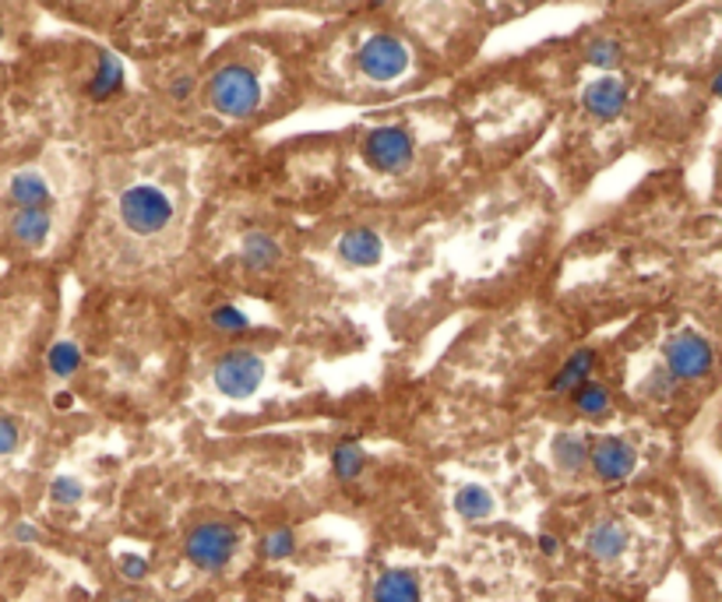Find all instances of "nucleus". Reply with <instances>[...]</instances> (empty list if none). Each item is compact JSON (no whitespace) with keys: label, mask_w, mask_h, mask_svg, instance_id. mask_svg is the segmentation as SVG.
Listing matches in <instances>:
<instances>
[{"label":"nucleus","mask_w":722,"mask_h":602,"mask_svg":"<svg viewBox=\"0 0 722 602\" xmlns=\"http://www.w3.org/2000/svg\"><path fill=\"white\" fill-rule=\"evenodd\" d=\"M110 602H135V599H110Z\"/></svg>","instance_id":"nucleus-31"},{"label":"nucleus","mask_w":722,"mask_h":602,"mask_svg":"<svg viewBox=\"0 0 722 602\" xmlns=\"http://www.w3.org/2000/svg\"><path fill=\"white\" fill-rule=\"evenodd\" d=\"M237 546H240V532L226 525V522H201L187 532V543H184V553L187 561L195 564L198 571L205 574H219L233 564V556H237Z\"/></svg>","instance_id":"nucleus-5"},{"label":"nucleus","mask_w":722,"mask_h":602,"mask_svg":"<svg viewBox=\"0 0 722 602\" xmlns=\"http://www.w3.org/2000/svg\"><path fill=\"white\" fill-rule=\"evenodd\" d=\"M592 367H596V353L592 349H575L567 356V363L557 371V377L550 381V392H557V395H575L582 384L589 381Z\"/></svg>","instance_id":"nucleus-16"},{"label":"nucleus","mask_w":722,"mask_h":602,"mask_svg":"<svg viewBox=\"0 0 722 602\" xmlns=\"http://www.w3.org/2000/svg\"><path fill=\"white\" fill-rule=\"evenodd\" d=\"M117 568H120V574L127 578V582H145V578H148V561L141 553H120Z\"/></svg>","instance_id":"nucleus-24"},{"label":"nucleus","mask_w":722,"mask_h":602,"mask_svg":"<svg viewBox=\"0 0 722 602\" xmlns=\"http://www.w3.org/2000/svg\"><path fill=\"white\" fill-rule=\"evenodd\" d=\"M211 325H216L219 332H240V328H247V317L237 307H219L216 314H211Z\"/></svg>","instance_id":"nucleus-25"},{"label":"nucleus","mask_w":722,"mask_h":602,"mask_svg":"<svg viewBox=\"0 0 722 602\" xmlns=\"http://www.w3.org/2000/svg\"><path fill=\"white\" fill-rule=\"evenodd\" d=\"M550 458H554V468L561 472V476H578L589 462L585 434H578V430H564V434H557L554 444H550Z\"/></svg>","instance_id":"nucleus-14"},{"label":"nucleus","mask_w":722,"mask_h":602,"mask_svg":"<svg viewBox=\"0 0 722 602\" xmlns=\"http://www.w3.org/2000/svg\"><path fill=\"white\" fill-rule=\"evenodd\" d=\"M582 106L592 120H617L627 110V81L617 75H600L585 81L582 89Z\"/></svg>","instance_id":"nucleus-9"},{"label":"nucleus","mask_w":722,"mask_h":602,"mask_svg":"<svg viewBox=\"0 0 722 602\" xmlns=\"http://www.w3.org/2000/svg\"><path fill=\"white\" fill-rule=\"evenodd\" d=\"M676 384H681V381H676L666 367H655V371L649 374V381H645V395H652V398H666V395L676 388Z\"/></svg>","instance_id":"nucleus-23"},{"label":"nucleus","mask_w":722,"mask_h":602,"mask_svg":"<svg viewBox=\"0 0 722 602\" xmlns=\"http://www.w3.org/2000/svg\"><path fill=\"white\" fill-rule=\"evenodd\" d=\"M335 254L349 268H374L385 261V240L367 226H353L335 240Z\"/></svg>","instance_id":"nucleus-10"},{"label":"nucleus","mask_w":722,"mask_h":602,"mask_svg":"<svg viewBox=\"0 0 722 602\" xmlns=\"http://www.w3.org/2000/svg\"><path fill=\"white\" fill-rule=\"evenodd\" d=\"M367 465V455H364V447L346 441V444H338L332 451V472H335V480H343V483H353L359 480V472H364Z\"/></svg>","instance_id":"nucleus-17"},{"label":"nucleus","mask_w":722,"mask_h":602,"mask_svg":"<svg viewBox=\"0 0 722 602\" xmlns=\"http://www.w3.org/2000/svg\"><path fill=\"white\" fill-rule=\"evenodd\" d=\"M359 152H364V162L374 174L398 177V174H406L416 159V135L402 120L374 124L359 135Z\"/></svg>","instance_id":"nucleus-4"},{"label":"nucleus","mask_w":722,"mask_h":602,"mask_svg":"<svg viewBox=\"0 0 722 602\" xmlns=\"http://www.w3.org/2000/svg\"><path fill=\"white\" fill-rule=\"evenodd\" d=\"M201 102L211 117L250 120L265 106V81L258 60L244 53L219 60L201 81Z\"/></svg>","instance_id":"nucleus-1"},{"label":"nucleus","mask_w":722,"mask_h":602,"mask_svg":"<svg viewBox=\"0 0 722 602\" xmlns=\"http://www.w3.org/2000/svg\"><path fill=\"white\" fill-rule=\"evenodd\" d=\"M75 367H78V349L71 346V342H60V346H53V353H50V371H53V377H71L75 374Z\"/></svg>","instance_id":"nucleus-22"},{"label":"nucleus","mask_w":722,"mask_h":602,"mask_svg":"<svg viewBox=\"0 0 722 602\" xmlns=\"http://www.w3.org/2000/svg\"><path fill=\"white\" fill-rule=\"evenodd\" d=\"M8 89H11V68H8L4 60H0V102H4Z\"/></svg>","instance_id":"nucleus-27"},{"label":"nucleus","mask_w":722,"mask_h":602,"mask_svg":"<svg viewBox=\"0 0 722 602\" xmlns=\"http://www.w3.org/2000/svg\"><path fill=\"white\" fill-rule=\"evenodd\" d=\"M712 346L698 332H681L663 346V367L676 381H702L712 371Z\"/></svg>","instance_id":"nucleus-7"},{"label":"nucleus","mask_w":722,"mask_h":602,"mask_svg":"<svg viewBox=\"0 0 722 602\" xmlns=\"http://www.w3.org/2000/svg\"><path fill=\"white\" fill-rule=\"evenodd\" d=\"M452 504L458 511V519H465V522H486V519H494V514H497V497L483 483L458 486Z\"/></svg>","instance_id":"nucleus-15"},{"label":"nucleus","mask_w":722,"mask_h":602,"mask_svg":"<svg viewBox=\"0 0 722 602\" xmlns=\"http://www.w3.org/2000/svg\"><path fill=\"white\" fill-rule=\"evenodd\" d=\"M177 215H180L177 195L152 177L131 180L117 190V219L127 233L138 236V240L162 236L169 226L177 223Z\"/></svg>","instance_id":"nucleus-3"},{"label":"nucleus","mask_w":722,"mask_h":602,"mask_svg":"<svg viewBox=\"0 0 722 602\" xmlns=\"http://www.w3.org/2000/svg\"><path fill=\"white\" fill-rule=\"evenodd\" d=\"M283 261V247L268 229H250L240 240V265L250 275H265Z\"/></svg>","instance_id":"nucleus-12"},{"label":"nucleus","mask_w":722,"mask_h":602,"mask_svg":"<svg viewBox=\"0 0 722 602\" xmlns=\"http://www.w3.org/2000/svg\"><path fill=\"white\" fill-rule=\"evenodd\" d=\"M349 71L367 89H395V85L413 78L416 50L395 29H370L356 42V50L349 57Z\"/></svg>","instance_id":"nucleus-2"},{"label":"nucleus","mask_w":722,"mask_h":602,"mask_svg":"<svg viewBox=\"0 0 722 602\" xmlns=\"http://www.w3.org/2000/svg\"><path fill=\"white\" fill-rule=\"evenodd\" d=\"M296 550V532L293 529H271L261 540V556L265 561H286Z\"/></svg>","instance_id":"nucleus-21"},{"label":"nucleus","mask_w":722,"mask_h":602,"mask_svg":"<svg viewBox=\"0 0 722 602\" xmlns=\"http://www.w3.org/2000/svg\"><path fill=\"white\" fill-rule=\"evenodd\" d=\"M265 381V356L254 349H229L211 367V384L226 398H250Z\"/></svg>","instance_id":"nucleus-6"},{"label":"nucleus","mask_w":722,"mask_h":602,"mask_svg":"<svg viewBox=\"0 0 722 602\" xmlns=\"http://www.w3.org/2000/svg\"><path fill=\"white\" fill-rule=\"evenodd\" d=\"M712 92L722 99V71H719V75H715V81H712Z\"/></svg>","instance_id":"nucleus-29"},{"label":"nucleus","mask_w":722,"mask_h":602,"mask_svg":"<svg viewBox=\"0 0 722 602\" xmlns=\"http://www.w3.org/2000/svg\"><path fill=\"white\" fill-rule=\"evenodd\" d=\"M198 4H201V8H211V11H226L233 0H198Z\"/></svg>","instance_id":"nucleus-28"},{"label":"nucleus","mask_w":722,"mask_h":602,"mask_svg":"<svg viewBox=\"0 0 722 602\" xmlns=\"http://www.w3.org/2000/svg\"><path fill=\"white\" fill-rule=\"evenodd\" d=\"M634 465H639V451L627 437H600L589 444V468L600 483H624Z\"/></svg>","instance_id":"nucleus-8"},{"label":"nucleus","mask_w":722,"mask_h":602,"mask_svg":"<svg viewBox=\"0 0 722 602\" xmlns=\"http://www.w3.org/2000/svg\"><path fill=\"white\" fill-rule=\"evenodd\" d=\"M47 497H50L53 507H75L85 497V486L75 476H57V480H50Z\"/></svg>","instance_id":"nucleus-20"},{"label":"nucleus","mask_w":722,"mask_h":602,"mask_svg":"<svg viewBox=\"0 0 722 602\" xmlns=\"http://www.w3.org/2000/svg\"><path fill=\"white\" fill-rule=\"evenodd\" d=\"M585 60H589V68H596V71H613V68H621L624 47L613 36H596V39H589Z\"/></svg>","instance_id":"nucleus-18"},{"label":"nucleus","mask_w":722,"mask_h":602,"mask_svg":"<svg viewBox=\"0 0 722 602\" xmlns=\"http://www.w3.org/2000/svg\"><path fill=\"white\" fill-rule=\"evenodd\" d=\"M631 550V529L617 519H603L585 532V553L600 564H617Z\"/></svg>","instance_id":"nucleus-11"},{"label":"nucleus","mask_w":722,"mask_h":602,"mask_svg":"<svg viewBox=\"0 0 722 602\" xmlns=\"http://www.w3.org/2000/svg\"><path fill=\"white\" fill-rule=\"evenodd\" d=\"M575 405H578V413H585V416H603L610 408V395H606L603 384L585 381L582 388L575 392Z\"/></svg>","instance_id":"nucleus-19"},{"label":"nucleus","mask_w":722,"mask_h":602,"mask_svg":"<svg viewBox=\"0 0 722 602\" xmlns=\"http://www.w3.org/2000/svg\"><path fill=\"white\" fill-rule=\"evenodd\" d=\"M370 602H419V578L406 568H388L377 574Z\"/></svg>","instance_id":"nucleus-13"},{"label":"nucleus","mask_w":722,"mask_h":602,"mask_svg":"<svg viewBox=\"0 0 722 602\" xmlns=\"http://www.w3.org/2000/svg\"><path fill=\"white\" fill-rule=\"evenodd\" d=\"M540 553H543V556H557V553H561V540H557V535H540Z\"/></svg>","instance_id":"nucleus-26"},{"label":"nucleus","mask_w":722,"mask_h":602,"mask_svg":"<svg viewBox=\"0 0 722 602\" xmlns=\"http://www.w3.org/2000/svg\"><path fill=\"white\" fill-rule=\"evenodd\" d=\"M370 8H380V4H388V0H367Z\"/></svg>","instance_id":"nucleus-30"}]
</instances>
